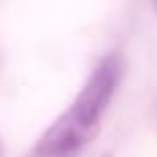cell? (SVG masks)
<instances>
[{
  "label": "cell",
  "instance_id": "6da1fadb",
  "mask_svg": "<svg viewBox=\"0 0 157 157\" xmlns=\"http://www.w3.org/2000/svg\"><path fill=\"white\" fill-rule=\"evenodd\" d=\"M123 75H125V58L118 52H110L95 67V71L90 73V78L86 80V84L82 86V90L78 93V97L73 99L69 110L80 121L99 125Z\"/></svg>",
  "mask_w": 157,
  "mask_h": 157
},
{
  "label": "cell",
  "instance_id": "7a4b0ae2",
  "mask_svg": "<svg viewBox=\"0 0 157 157\" xmlns=\"http://www.w3.org/2000/svg\"><path fill=\"white\" fill-rule=\"evenodd\" d=\"M99 131V125H90L80 121L71 110L63 116H58L39 138L37 146L48 148V151H56L63 155L73 157L82 146H86Z\"/></svg>",
  "mask_w": 157,
  "mask_h": 157
},
{
  "label": "cell",
  "instance_id": "3957f363",
  "mask_svg": "<svg viewBox=\"0 0 157 157\" xmlns=\"http://www.w3.org/2000/svg\"><path fill=\"white\" fill-rule=\"evenodd\" d=\"M26 157H69V155H63V153H56V151H48V148H41V146L35 144V148Z\"/></svg>",
  "mask_w": 157,
  "mask_h": 157
},
{
  "label": "cell",
  "instance_id": "277c9868",
  "mask_svg": "<svg viewBox=\"0 0 157 157\" xmlns=\"http://www.w3.org/2000/svg\"><path fill=\"white\" fill-rule=\"evenodd\" d=\"M151 5H153V11H155V15H157V0H151Z\"/></svg>",
  "mask_w": 157,
  "mask_h": 157
},
{
  "label": "cell",
  "instance_id": "5b68a950",
  "mask_svg": "<svg viewBox=\"0 0 157 157\" xmlns=\"http://www.w3.org/2000/svg\"><path fill=\"white\" fill-rule=\"evenodd\" d=\"M101 157H114V155H112V153H105V155H101Z\"/></svg>",
  "mask_w": 157,
  "mask_h": 157
},
{
  "label": "cell",
  "instance_id": "8992f818",
  "mask_svg": "<svg viewBox=\"0 0 157 157\" xmlns=\"http://www.w3.org/2000/svg\"><path fill=\"white\" fill-rule=\"evenodd\" d=\"M0 157H2V146H0Z\"/></svg>",
  "mask_w": 157,
  "mask_h": 157
}]
</instances>
